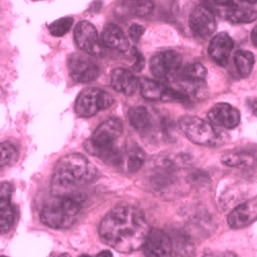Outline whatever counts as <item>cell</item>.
Segmentation results:
<instances>
[{
	"mask_svg": "<svg viewBox=\"0 0 257 257\" xmlns=\"http://www.w3.org/2000/svg\"><path fill=\"white\" fill-rule=\"evenodd\" d=\"M151 231L142 211L121 205L112 209L99 226L101 240L120 253H130L143 247Z\"/></svg>",
	"mask_w": 257,
	"mask_h": 257,
	"instance_id": "1",
	"label": "cell"
},
{
	"mask_svg": "<svg viewBox=\"0 0 257 257\" xmlns=\"http://www.w3.org/2000/svg\"><path fill=\"white\" fill-rule=\"evenodd\" d=\"M122 134V123L118 118L111 117L103 121L94 132L91 139L84 143V148L92 156L107 165L118 166L122 163V155L115 146Z\"/></svg>",
	"mask_w": 257,
	"mask_h": 257,
	"instance_id": "2",
	"label": "cell"
},
{
	"mask_svg": "<svg viewBox=\"0 0 257 257\" xmlns=\"http://www.w3.org/2000/svg\"><path fill=\"white\" fill-rule=\"evenodd\" d=\"M99 172L87 157L68 154L58 160L54 168L53 183L60 187H70L91 183L98 178Z\"/></svg>",
	"mask_w": 257,
	"mask_h": 257,
	"instance_id": "3",
	"label": "cell"
},
{
	"mask_svg": "<svg viewBox=\"0 0 257 257\" xmlns=\"http://www.w3.org/2000/svg\"><path fill=\"white\" fill-rule=\"evenodd\" d=\"M187 160L182 155H167L155 158L149 164L148 185L156 194H172L180 182L179 173L186 166Z\"/></svg>",
	"mask_w": 257,
	"mask_h": 257,
	"instance_id": "4",
	"label": "cell"
},
{
	"mask_svg": "<svg viewBox=\"0 0 257 257\" xmlns=\"http://www.w3.org/2000/svg\"><path fill=\"white\" fill-rule=\"evenodd\" d=\"M80 199L61 195L49 200L40 211V220L51 228L70 227L80 212Z\"/></svg>",
	"mask_w": 257,
	"mask_h": 257,
	"instance_id": "5",
	"label": "cell"
},
{
	"mask_svg": "<svg viewBox=\"0 0 257 257\" xmlns=\"http://www.w3.org/2000/svg\"><path fill=\"white\" fill-rule=\"evenodd\" d=\"M179 126L184 136L194 144L213 146L220 141V135L209 120L195 115H185L179 119Z\"/></svg>",
	"mask_w": 257,
	"mask_h": 257,
	"instance_id": "6",
	"label": "cell"
},
{
	"mask_svg": "<svg viewBox=\"0 0 257 257\" xmlns=\"http://www.w3.org/2000/svg\"><path fill=\"white\" fill-rule=\"evenodd\" d=\"M114 103L113 97L104 90L88 88L75 101V112L79 117H91L100 110L108 109Z\"/></svg>",
	"mask_w": 257,
	"mask_h": 257,
	"instance_id": "7",
	"label": "cell"
},
{
	"mask_svg": "<svg viewBox=\"0 0 257 257\" xmlns=\"http://www.w3.org/2000/svg\"><path fill=\"white\" fill-rule=\"evenodd\" d=\"M149 67L159 81H172L178 77L182 67V58L175 51L159 52L152 58Z\"/></svg>",
	"mask_w": 257,
	"mask_h": 257,
	"instance_id": "8",
	"label": "cell"
},
{
	"mask_svg": "<svg viewBox=\"0 0 257 257\" xmlns=\"http://www.w3.org/2000/svg\"><path fill=\"white\" fill-rule=\"evenodd\" d=\"M74 39L77 47L92 56L101 55L103 46L96 27L88 21H80L74 28Z\"/></svg>",
	"mask_w": 257,
	"mask_h": 257,
	"instance_id": "9",
	"label": "cell"
},
{
	"mask_svg": "<svg viewBox=\"0 0 257 257\" xmlns=\"http://www.w3.org/2000/svg\"><path fill=\"white\" fill-rule=\"evenodd\" d=\"M68 70L72 79L79 83L94 81L100 74V69L89 57L72 54L68 58Z\"/></svg>",
	"mask_w": 257,
	"mask_h": 257,
	"instance_id": "10",
	"label": "cell"
},
{
	"mask_svg": "<svg viewBox=\"0 0 257 257\" xmlns=\"http://www.w3.org/2000/svg\"><path fill=\"white\" fill-rule=\"evenodd\" d=\"M188 25L197 36L208 38L216 29L215 15L209 7L200 5L192 10L189 15Z\"/></svg>",
	"mask_w": 257,
	"mask_h": 257,
	"instance_id": "11",
	"label": "cell"
},
{
	"mask_svg": "<svg viewBox=\"0 0 257 257\" xmlns=\"http://www.w3.org/2000/svg\"><path fill=\"white\" fill-rule=\"evenodd\" d=\"M143 249L146 257H171L173 253L170 235L159 228L151 229Z\"/></svg>",
	"mask_w": 257,
	"mask_h": 257,
	"instance_id": "12",
	"label": "cell"
},
{
	"mask_svg": "<svg viewBox=\"0 0 257 257\" xmlns=\"http://www.w3.org/2000/svg\"><path fill=\"white\" fill-rule=\"evenodd\" d=\"M208 119L214 126L234 128L241 121V114L237 108L228 103L219 102L208 111Z\"/></svg>",
	"mask_w": 257,
	"mask_h": 257,
	"instance_id": "13",
	"label": "cell"
},
{
	"mask_svg": "<svg viewBox=\"0 0 257 257\" xmlns=\"http://www.w3.org/2000/svg\"><path fill=\"white\" fill-rule=\"evenodd\" d=\"M12 183H0V233H7L10 231L15 222V210L12 206Z\"/></svg>",
	"mask_w": 257,
	"mask_h": 257,
	"instance_id": "14",
	"label": "cell"
},
{
	"mask_svg": "<svg viewBox=\"0 0 257 257\" xmlns=\"http://www.w3.org/2000/svg\"><path fill=\"white\" fill-rule=\"evenodd\" d=\"M232 49L233 40L231 37L225 32H220L211 39L208 53L214 62L223 67L226 66Z\"/></svg>",
	"mask_w": 257,
	"mask_h": 257,
	"instance_id": "15",
	"label": "cell"
},
{
	"mask_svg": "<svg viewBox=\"0 0 257 257\" xmlns=\"http://www.w3.org/2000/svg\"><path fill=\"white\" fill-rule=\"evenodd\" d=\"M257 219V206L252 202H246L235 207L227 217L231 228H243L249 226Z\"/></svg>",
	"mask_w": 257,
	"mask_h": 257,
	"instance_id": "16",
	"label": "cell"
},
{
	"mask_svg": "<svg viewBox=\"0 0 257 257\" xmlns=\"http://www.w3.org/2000/svg\"><path fill=\"white\" fill-rule=\"evenodd\" d=\"M111 85L117 93L131 96L137 91L139 80L134 72L124 68H115L111 73Z\"/></svg>",
	"mask_w": 257,
	"mask_h": 257,
	"instance_id": "17",
	"label": "cell"
},
{
	"mask_svg": "<svg viewBox=\"0 0 257 257\" xmlns=\"http://www.w3.org/2000/svg\"><path fill=\"white\" fill-rule=\"evenodd\" d=\"M101 44L105 48L119 52H126L130 49V42L124 33L114 24H109L104 28L101 35Z\"/></svg>",
	"mask_w": 257,
	"mask_h": 257,
	"instance_id": "18",
	"label": "cell"
},
{
	"mask_svg": "<svg viewBox=\"0 0 257 257\" xmlns=\"http://www.w3.org/2000/svg\"><path fill=\"white\" fill-rule=\"evenodd\" d=\"M142 97L148 101H167L169 87L158 80L142 78L139 81Z\"/></svg>",
	"mask_w": 257,
	"mask_h": 257,
	"instance_id": "19",
	"label": "cell"
},
{
	"mask_svg": "<svg viewBox=\"0 0 257 257\" xmlns=\"http://www.w3.org/2000/svg\"><path fill=\"white\" fill-rule=\"evenodd\" d=\"M237 4V3H235ZM233 5L229 8H224L223 17L233 24H248L257 20V11L243 7L240 5Z\"/></svg>",
	"mask_w": 257,
	"mask_h": 257,
	"instance_id": "20",
	"label": "cell"
},
{
	"mask_svg": "<svg viewBox=\"0 0 257 257\" xmlns=\"http://www.w3.org/2000/svg\"><path fill=\"white\" fill-rule=\"evenodd\" d=\"M173 252L179 257H192L196 248L191 238L182 230H175L170 235Z\"/></svg>",
	"mask_w": 257,
	"mask_h": 257,
	"instance_id": "21",
	"label": "cell"
},
{
	"mask_svg": "<svg viewBox=\"0 0 257 257\" xmlns=\"http://www.w3.org/2000/svg\"><path fill=\"white\" fill-rule=\"evenodd\" d=\"M221 163L231 168H249L257 164V158L250 152H230L221 157Z\"/></svg>",
	"mask_w": 257,
	"mask_h": 257,
	"instance_id": "22",
	"label": "cell"
},
{
	"mask_svg": "<svg viewBox=\"0 0 257 257\" xmlns=\"http://www.w3.org/2000/svg\"><path fill=\"white\" fill-rule=\"evenodd\" d=\"M128 120L140 133H146L152 127V116L144 106H136L128 110Z\"/></svg>",
	"mask_w": 257,
	"mask_h": 257,
	"instance_id": "23",
	"label": "cell"
},
{
	"mask_svg": "<svg viewBox=\"0 0 257 257\" xmlns=\"http://www.w3.org/2000/svg\"><path fill=\"white\" fill-rule=\"evenodd\" d=\"M233 62L239 74L242 77H247L251 74L253 70L255 58L251 52L241 50V51L235 52L233 56Z\"/></svg>",
	"mask_w": 257,
	"mask_h": 257,
	"instance_id": "24",
	"label": "cell"
},
{
	"mask_svg": "<svg viewBox=\"0 0 257 257\" xmlns=\"http://www.w3.org/2000/svg\"><path fill=\"white\" fill-rule=\"evenodd\" d=\"M145 163V155L142 149L137 145H133L127 152L126 169L128 172L135 173L139 171Z\"/></svg>",
	"mask_w": 257,
	"mask_h": 257,
	"instance_id": "25",
	"label": "cell"
},
{
	"mask_svg": "<svg viewBox=\"0 0 257 257\" xmlns=\"http://www.w3.org/2000/svg\"><path fill=\"white\" fill-rule=\"evenodd\" d=\"M19 157L17 148L10 142L0 143V169L13 165Z\"/></svg>",
	"mask_w": 257,
	"mask_h": 257,
	"instance_id": "26",
	"label": "cell"
},
{
	"mask_svg": "<svg viewBox=\"0 0 257 257\" xmlns=\"http://www.w3.org/2000/svg\"><path fill=\"white\" fill-rule=\"evenodd\" d=\"M207 74V69L204 67V65H202L201 63L195 62L188 64L179 74V76L196 80H206Z\"/></svg>",
	"mask_w": 257,
	"mask_h": 257,
	"instance_id": "27",
	"label": "cell"
},
{
	"mask_svg": "<svg viewBox=\"0 0 257 257\" xmlns=\"http://www.w3.org/2000/svg\"><path fill=\"white\" fill-rule=\"evenodd\" d=\"M73 24V19L70 17H64L49 25L50 33L55 37H62L69 32Z\"/></svg>",
	"mask_w": 257,
	"mask_h": 257,
	"instance_id": "28",
	"label": "cell"
},
{
	"mask_svg": "<svg viewBox=\"0 0 257 257\" xmlns=\"http://www.w3.org/2000/svg\"><path fill=\"white\" fill-rule=\"evenodd\" d=\"M131 5H128V12L132 15L143 17L148 14H151L154 10L153 2H130Z\"/></svg>",
	"mask_w": 257,
	"mask_h": 257,
	"instance_id": "29",
	"label": "cell"
},
{
	"mask_svg": "<svg viewBox=\"0 0 257 257\" xmlns=\"http://www.w3.org/2000/svg\"><path fill=\"white\" fill-rule=\"evenodd\" d=\"M133 57H134V63L132 65V68L134 71L140 72L144 68L145 59H144L143 55L136 48L133 49Z\"/></svg>",
	"mask_w": 257,
	"mask_h": 257,
	"instance_id": "30",
	"label": "cell"
},
{
	"mask_svg": "<svg viewBox=\"0 0 257 257\" xmlns=\"http://www.w3.org/2000/svg\"><path fill=\"white\" fill-rule=\"evenodd\" d=\"M145 32V28L139 24H132L128 28V35L134 40V41H138L141 36L144 34Z\"/></svg>",
	"mask_w": 257,
	"mask_h": 257,
	"instance_id": "31",
	"label": "cell"
},
{
	"mask_svg": "<svg viewBox=\"0 0 257 257\" xmlns=\"http://www.w3.org/2000/svg\"><path fill=\"white\" fill-rule=\"evenodd\" d=\"M247 106L252 114L257 117V97H250L247 99Z\"/></svg>",
	"mask_w": 257,
	"mask_h": 257,
	"instance_id": "32",
	"label": "cell"
},
{
	"mask_svg": "<svg viewBox=\"0 0 257 257\" xmlns=\"http://www.w3.org/2000/svg\"><path fill=\"white\" fill-rule=\"evenodd\" d=\"M251 40L253 42V45L257 48V25L253 28L251 32Z\"/></svg>",
	"mask_w": 257,
	"mask_h": 257,
	"instance_id": "33",
	"label": "cell"
},
{
	"mask_svg": "<svg viewBox=\"0 0 257 257\" xmlns=\"http://www.w3.org/2000/svg\"><path fill=\"white\" fill-rule=\"evenodd\" d=\"M97 257H113V254L108 250H104V251H101L100 253H98Z\"/></svg>",
	"mask_w": 257,
	"mask_h": 257,
	"instance_id": "34",
	"label": "cell"
},
{
	"mask_svg": "<svg viewBox=\"0 0 257 257\" xmlns=\"http://www.w3.org/2000/svg\"><path fill=\"white\" fill-rule=\"evenodd\" d=\"M219 257H239L237 254L233 252H223V253H219Z\"/></svg>",
	"mask_w": 257,
	"mask_h": 257,
	"instance_id": "35",
	"label": "cell"
},
{
	"mask_svg": "<svg viewBox=\"0 0 257 257\" xmlns=\"http://www.w3.org/2000/svg\"><path fill=\"white\" fill-rule=\"evenodd\" d=\"M203 257H219V253H209V254H205Z\"/></svg>",
	"mask_w": 257,
	"mask_h": 257,
	"instance_id": "36",
	"label": "cell"
},
{
	"mask_svg": "<svg viewBox=\"0 0 257 257\" xmlns=\"http://www.w3.org/2000/svg\"><path fill=\"white\" fill-rule=\"evenodd\" d=\"M59 257H70V255H68V254H66V253H64V254H61Z\"/></svg>",
	"mask_w": 257,
	"mask_h": 257,
	"instance_id": "37",
	"label": "cell"
},
{
	"mask_svg": "<svg viewBox=\"0 0 257 257\" xmlns=\"http://www.w3.org/2000/svg\"><path fill=\"white\" fill-rule=\"evenodd\" d=\"M79 257H92V256H90V255H87V254H84V255H80Z\"/></svg>",
	"mask_w": 257,
	"mask_h": 257,
	"instance_id": "38",
	"label": "cell"
},
{
	"mask_svg": "<svg viewBox=\"0 0 257 257\" xmlns=\"http://www.w3.org/2000/svg\"><path fill=\"white\" fill-rule=\"evenodd\" d=\"M0 257H8V256H5V255H3V256H0Z\"/></svg>",
	"mask_w": 257,
	"mask_h": 257,
	"instance_id": "39",
	"label": "cell"
}]
</instances>
